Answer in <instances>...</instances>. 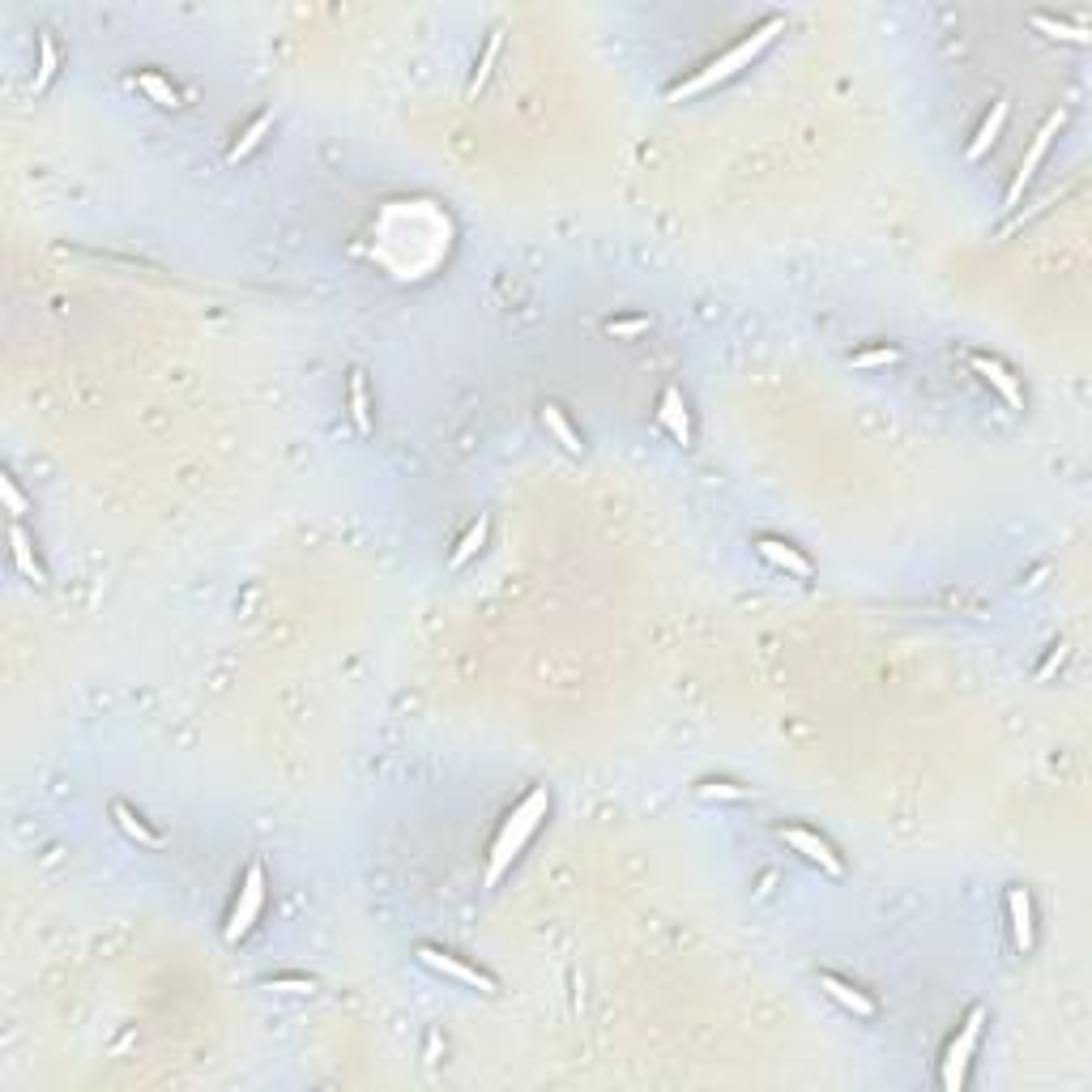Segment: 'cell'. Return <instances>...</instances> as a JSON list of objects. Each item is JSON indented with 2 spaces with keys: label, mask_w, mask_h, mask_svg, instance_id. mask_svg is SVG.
Here are the masks:
<instances>
[{
  "label": "cell",
  "mask_w": 1092,
  "mask_h": 1092,
  "mask_svg": "<svg viewBox=\"0 0 1092 1092\" xmlns=\"http://www.w3.org/2000/svg\"><path fill=\"white\" fill-rule=\"evenodd\" d=\"M781 30H786V17H768L764 26H755L752 35L747 39H738L730 51H722V56H717L713 64H704L700 73H695V78H688V81H679L670 90V103H683V99H695V94H704V90H713V85H722V81H730L734 73H743L747 64H752L759 51L768 48V43H773Z\"/></svg>",
  "instance_id": "1"
},
{
  "label": "cell",
  "mask_w": 1092,
  "mask_h": 1092,
  "mask_svg": "<svg viewBox=\"0 0 1092 1092\" xmlns=\"http://www.w3.org/2000/svg\"><path fill=\"white\" fill-rule=\"evenodd\" d=\"M546 811H551V794H546V786L530 789L526 798H521V807H512V816L504 819V828H499L496 845H491V858H487V887H496L499 880H504V871L512 866V858H517L521 850H526V841L538 832V823L546 819Z\"/></svg>",
  "instance_id": "2"
},
{
  "label": "cell",
  "mask_w": 1092,
  "mask_h": 1092,
  "mask_svg": "<svg viewBox=\"0 0 1092 1092\" xmlns=\"http://www.w3.org/2000/svg\"><path fill=\"white\" fill-rule=\"evenodd\" d=\"M981 1024H986V1008H973V1012L965 1015V1024H960L956 1042L947 1045V1058H944V1088H947V1092H960V1088H965L969 1058H973V1050H978V1042H981Z\"/></svg>",
  "instance_id": "3"
},
{
  "label": "cell",
  "mask_w": 1092,
  "mask_h": 1092,
  "mask_svg": "<svg viewBox=\"0 0 1092 1092\" xmlns=\"http://www.w3.org/2000/svg\"><path fill=\"white\" fill-rule=\"evenodd\" d=\"M261 909H265V871H261V862H252L248 875H243L240 896H235L227 930H222V935H227V944H240V939L248 935V930L256 926V917H261Z\"/></svg>",
  "instance_id": "4"
},
{
  "label": "cell",
  "mask_w": 1092,
  "mask_h": 1092,
  "mask_svg": "<svg viewBox=\"0 0 1092 1092\" xmlns=\"http://www.w3.org/2000/svg\"><path fill=\"white\" fill-rule=\"evenodd\" d=\"M414 956H419L427 969H435V973H444V978L462 981V986H474V990H483V994H496V981H491L483 969H474V965H466L462 956H453V951H440V947L423 944L419 951H414Z\"/></svg>",
  "instance_id": "5"
},
{
  "label": "cell",
  "mask_w": 1092,
  "mask_h": 1092,
  "mask_svg": "<svg viewBox=\"0 0 1092 1092\" xmlns=\"http://www.w3.org/2000/svg\"><path fill=\"white\" fill-rule=\"evenodd\" d=\"M1058 128H1063V112H1054L1050 120H1045L1042 128H1037V137H1033V145H1029V154H1024V163H1020V171H1015V179H1012V192H1008V206H1020V197H1024V188H1029V179L1037 176V167H1042V158H1045V149H1050V142H1054V133Z\"/></svg>",
  "instance_id": "6"
},
{
  "label": "cell",
  "mask_w": 1092,
  "mask_h": 1092,
  "mask_svg": "<svg viewBox=\"0 0 1092 1092\" xmlns=\"http://www.w3.org/2000/svg\"><path fill=\"white\" fill-rule=\"evenodd\" d=\"M781 841H786L794 853H802L807 862H816L823 875H832V880H837V875L845 871L841 858H837V850H832V845L823 841V837H816L811 828H794V823H789V828H781Z\"/></svg>",
  "instance_id": "7"
},
{
  "label": "cell",
  "mask_w": 1092,
  "mask_h": 1092,
  "mask_svg": "<svg viewBox=\"0 0 1092 1092\" xmlns=\"http://www.w3.org/2000/svg\"><path fill=\"white\" fill-rule=\"evenodd\" d=\"M973 371H978V376L986 380L990 389L1012 405V410H1024V393H1020V384H1015V376H1012L1008 368H1003L999 359H990V355H973Z\"/></svg>",
  "instance_id": "8"
},
{
  "label": "cell",
  "mask_w": 1092,
  "mask_h": 1092,
  "mask_svg": "<svg viewBox=\"0 0 1092 1092\" xmlns=\"http://www.w3.org/2000/svg\"><path fill=\"white\" fill-rule=\"evenodd\" d=\"M755 551L764 555V560L773 563V567H781V572L798 576V581H807V576H811V560L798 551V546H789V542H781V538H755Z\"/></svg>",
  "instance_id": "9"
},
{
  "label": "cell",
  "mask_w": 1092,
  "mask_h": 1092,
  "mask_svg": "<svg viewBox=\"0 0 1092 1092\" xmlns=\"http://www.w3.org/2000/svg\"><path fill=\"white\" fill-rule=\"evenodd\" d=\"M658 423L666 427V432L674 435V444H691V419H688V401H683V393L670 389L661 393V405H658Z\"/></svg>",
  "instance_id": "10"
},
{
  "label": "cell",
  "mask_w": 1092,
  "mask_h": 1092,
  "mask_svg": "<svg viewBox=\"0 0 1092 1092\" xmlns=\"http://www.w3.org/2000/svg\"><path fill=\"white\" fill-rule=\"evenodd\" d=\"M1008 914H1012V935H1015V947L1024 951V956H1029L1033 951V939H1037V930H1033V901H1029V892H1024V887H1012L1008 892Z\"/></svg>",
  "instance_id": "11"
},
{
  "label": "cell",
  "mask_w": 1092,
  "mask_h": 1092,
  "mask_svg": "<svg viewBox=\"0 0 1092 1092\" xmlns=\"http://www.w3.org/2000/svg\"><path fill=\"white\" fill-rule=\"evenodd\" d=\"M819 990L828 994L832 1003H841L845 1012H853V1015H875V1003L866 999V994L858 990V986H850V981H841V978H832V973H819Z\"/></svg>",
  "instance_id": "12"
},
{
  "label": "cell",
  "mask_w": 1092,
  "mask_h": 1092,
  "mask_svg": "<svg viewBox=\"0 0 1092 1092\" xmlns=\"http://www.w3.org/2000/svg\"><path fill=\"white\" fill-rule=\"evenodd\" d=\"M9 551H14V567H17L21 576H26V581L48 585V572H43V563L35 560V546H30V533L21 530V526L9 530Z\"/></svg>",
  "instance_id": "13"
},
{
  "label": "cell",
  "mask_w": 1092,
  "mask_h": 1092,
  "mask_svg": "<svg viewBox=\"0 0 1092 1092\" xmlns=\"http://www.w3.org/2000/svg\"><path fill=\"white\" fill-rule=\"evenodd\" d=\"M112 819L120 823L124 837H133L137 845H145V850H158V845H163V837H158V832L149 828V823H145L142 816H137V811L128 807V802H115V807H112Z\"/></svg>",
  "instance_id": "14"
},
{
  "label": "cell",
  "mask_w": 1092,
  "mask_h": 1092,
  "mask_svg": "<svg viewBox=\"0 0 1092 1092\" xmlns=\"http://www.w3.org/2000/svg\"><path fill=\"white\" fill-rule=\"evenodd\" d=\"M542 423H546V432H551L555 440H560V448H563V453H572V457H581V453H585L581 435L572 432V423H567V414H563V410H560V405H555V401H546V405H542Z\"/></svg>",
  "instance_id": "15"
},
{
  "label": "cell",
  "mask_w": 1092,
  "mask_h": 1092,
  "mask_svg": "<svg viewBox=\"0 0 1092 1092\" xmlns=\"http://www.w3.org/2000/svg\"><path fill=\"white\" fill-rule=\"evenodd\" d=\"M1003 120H1008V103H994V112L986 115V124L978 128V137H973L969 142V149H965V158L969 163H978V158H986V149L999 142V133H1003Z\"/></svg>",
  "instance_id": "16"
},
{
  "label": "cell",
  "mask_w": 1092,
  "mask_h": 1092,
  "mask_svg": "<svg viewBox=\"0 0 1092 1092\" xmlns=\"http://www.w3.org/2000/svg\"><path fill=\"white\" fill-rule=\"evenodd\" d=\"M350 423H355V432L368 435L371 432V410H368V376L355 368L350 371Z\"/></svg>",
  "instance_id": "17"
},
{
  "label": "cell",
  "mask_w": 1092,
  "mask_h": 1092,
  "mask_svg": "<svg viewBox=\"0 0 1092 1092\" xmlns=\"http://www.w3.org/2000/svg\"><path fill=\"white\" fill-rule=\"evenodd\" d=\"M487 526H491V521H487V512H478V521H474V526L466 530V538L457 542V551L448 555V567H466L469 560H474V555H478V546L487 542Z\"/></svg>",
  "instance_id": "18"
},
{
  "label": "cell",
  "mask_w": 1092,
  "mask_h": 1092,
  "mask_svg": "<svg viewBox=\"0 0 1092 1092\" xmlns=\"http://www.w3.org/2000/svg\"><path fill=\"white\" fill-rule=\"evenodd\" d=\"M137 85H142L145 90V99L149 103H158V107H171V112H176L179 107V90L176 85H171L163 73H137Z\"/></svg>",
  "instance_id": "19"
},
{
  "label": "cell",
  "mask_w": 1092,
  "mask_h": 1092,
  "mask_svg": "<svg viewBox=\"0 0 1092 1092\" xmlns=\"http://www.w3.org/2000/svg\"><path fill=\"white\" fill-rule=\"evenodd\" d=\"M270 128H273V115H270V112H265V115H256V120H252V124H248V128H243V133H240V142L231 145V154H227V158H231V163H240V158H248L252 149L265 142V133H270Z\"/></svg>",
  "instance_id": "20"
},
{
  "label": "cell",
  "mask_w": 1092,
  "mask_h": 1092,
  "mask_svg": "<svg viewBox=\"0 0 1092 1092\" xmlns=\"http://www.w3.org/2000/svg\"><path fill=\"white\" fill-rule=\"evenodd\" d=\"M1033 26L1042 30V35H1050V39H1063V43H1079V48H1084V43H1092L1088 26H1072V21H1058V17H1045V14H1033Z\"/></svg>",
  "instance_id": "21"
},
{
  "label": "cell",
  "mask_w": 1092,
  "mask_h": 1092,
  "mask_svg": "<svg viewBox=\"0 0 1092 1092\" xmlns=\"http://www.w3.org/2000/svg\"><path fill=\"white\" fill-rule=\"evenodd\" d=\"M56 39H51V30H39V73H35V94H43L51 85V78H56Z\"/></svg>",
  "instance_id": "22"
},
{
  "label": "cell",
  "mask_w": 1092,
  "mask_h": 1092,
  "mask_svg": "<svg viewBox=\"0 0 1092 1092\" xmlns=\"http://www.w3.org/2000/svg\"><path fill=\"white\" fill-rule=\"evenodd\" d=\"M499 43H504V30H491V39H487L483 56H478V69H474V78H469V99H478V90H483V85H487L491 69H496V56H499Z\"/></svg>",
  "instance_id": "23"
},
{
  "label": "cell",
  "mask_w": 1092,
  "mask_h": 1092,
  "mask_svg": "<svg viewBox=\"0 0 1092 1092\" xmlns=\"http://www.w3.org/2000/svg\"><path fill=\"white\" fill-rule=\"evenodd\" d=\"M695 798H704V802H738V798H747V789L730 786V781H700V786H695Z\"/></svg>",
  "instance_id": "24"
},
{
  "label": "cell",
  "mask_w": 1092,
  "mask_h": 1092,
  "mask_svg": "<svg viewBox=\"0 0 1092 1092\" xmlns=\"http://www.w3.org/2000/svg\"><path fill=\"white\" fill-rule=\"evenodd\" d=\"M901 359V350H892V346H875V350H858V355H853L850 363L853 368H892V363Z\"/></svg>",
  "instance_id": "25"
},
{
  "label": "cell",
  "mask_w": 1092,
  "mask_h": 1092,
  "mask_svg": "<svg viewBox=\"0 0 1092 1092\" xmlns=\"http://www.w3.org/2000/svg\"><path fill=\"white\" fill-rule=\"evenodd\" d=\"M606 337H640L649 334V316H624V320H606Z\"/></svg>",
  "instance_id": "26"
},
{
  "label": "cell",
  "mask_w": 1092,
  "mask_h": 1092,
  "mask_svg": "<svg viewBox=\"0 0 1092 1092\" xmlns=\"http://www.w3.org/2000/svg\"><path fill=\"white\" fill-rule=\"evenodd\" d=\"M0 499H5L9 517H21V512H26V496H21L17 483H14L9 474H0Z\"/></svg>",
  "instance_id": "27"
},
{
  "label": "cell",
  "mask_w": 1092,
  "mask_h": 1092,
  "mask_svg": "<svg viewBox=\"0 0 1092 1092\" xmlns=\"http://www.w3.org/2000/svg\"><path fill=\"white\" fill-rule=\"evenodd\" d=\"M265 990H277V994H312L316 981L312 978H270Z\"/></svg>",
  "instance_id": "28"
},
{
  "label": "cell",
  "mask_w": 1092,
  "mask_h": 1092,
  "mask_svg": "<svg viewBox=\"0 0 1092 1092\" xmlns=\"http://www.w3.org/2000/svg\"><path fill=\"white\" fill-rule=\"evenodd\" d=\"M1063 658H1067V645H1054V653L1042 661V670H1037V679H1050V674H1054L1058 666H1063Z\"/></svg>",
  "instance_id": "29"
}]
</instances>
